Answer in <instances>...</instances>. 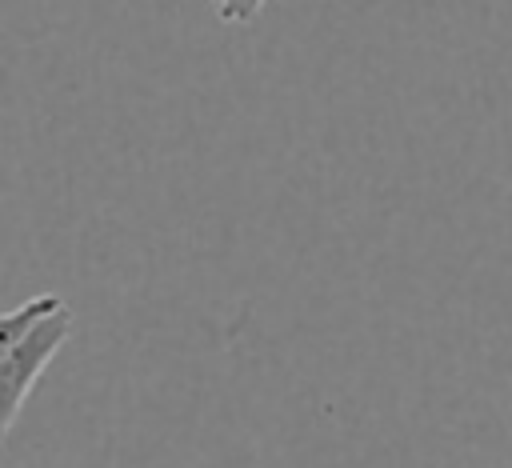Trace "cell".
<instances>
[{
    "label": "cell",
    "mask_w": 512,
    "mask_h": 468,
    "mask_svg": "<svg viewBox=\"0 0 512 468\" xmlns=\"http://www.w3.org/2000/svg\"><path fill=\"white\" fill-rule=\"evenodd\" d=\"M72 336V308L44 292L4 312L0 320V392H4V436L12 432L28 392Z\"/></svg>",
    "instance_id": "1"
},
{
    "label": "cell",
    "mask_w": 512,
    "mask_h": 468,
    "mask_svg": "<svg viewBox=\"0 0 512 468\" xmlns=\"http://www.w3.org/2000/svg\"><path fill=\"white\" fill-rule=\"evenodd\" d=\"M208 4H212V12H216L224 24H248V20L260 16V8H264L268 0H208Z\"/></svg>",
    "instance_id": "2"
}]
</instances>
